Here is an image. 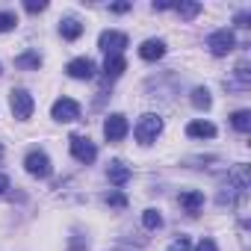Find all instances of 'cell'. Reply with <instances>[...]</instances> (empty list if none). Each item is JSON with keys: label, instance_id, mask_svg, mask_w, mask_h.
Returning <instances> with one entry per match:
<instances>
[{"label": "cell", "instance_id": "1", "mask_svg": "<svg viewBox=\"0 0 251 251\" xmlns=\"http://www.w3.org/2000/svg\"><path fill=\"white\" fill-rule=\"evenodd\" d=\"M133 133H136V142H139V145H151V142H157V136L163 133V118L154 115V112L142 115Z\"/></svg>", "mask_w": 251, "mask_h": 251}, {"label": "cell", "instance_id": "2", "mask_svg": "<svg viewBox=\"0 0 251 251\" xmlns=\"http://www.w3.org/2000/svg\"><path fill=\"white\" fill-rule=\"evenodd\" d=\"M24 169H27V175H33V177H39V180L50 177V172H53L50 157H48L45 151H30V154L24 157Z\"/></svg>", "mask_w": 251, "mask_h": 251}, {"label": "cell", "instance_id": "3", "mask_svg": "<svg viewBox=\"0 0 251 251\" xmlns=\"http://www.w3.org/2000/svg\"><path fill=\"white\" fill-rule=\"evenodd\" d=\"M9 106H12V115H15V118L27 121V118L33 115L36 100H33V95H30L27 89H12V95H9Z\"/></svg>", "mask_w": 251, "mask_h": 251}, {"label": "cell", "instance_id": "4", "mask_svg": "<svg viewBox=\"0 0 251 251\" xmlns=\"http://www.w3.org/2000/svg\"><path fill=\"white\" fill-rule=\"evenodd\" d=\"M207 48H210L213 56H227V53L236 48V36H233L230 30H216V33H210Z\"/></svg>", "mask_w": 251, "mask_h": 251}, {"label": "cell", "instance_id": "5", "mask_svg": "<svg viewBox=\"0 0 251 251\" xmlns=\"http://www.w3.org/2000/svg\"><path fill=\"white\" fill-rule=\"evenodd\" d=\"M98 48H100L106 56H121V50L127 48V36L118 33V30H103L100 39H98Z\"/></svg>", "mask_w": 251, "mask_h": 251}, {"label": "cell", "instance_id": "6", "mask_svg": "<svg viewBox=\"0 0 251 251\" xmlns=\"http://www.w3.org/2000/svg\"><path fill=\"white\" fill-rule=\"evenodd\" d=\"M68 142H71V154H74V160H77V163H83V166L95 163L98 148H95V142H92L89 136H71Z\"/></svg>", "mask_w": 251, "mask_h": 251}, {"label": "cell", "instance_id": "7", "mask_svg": "<svg viewBox=\"0 0 251 251\" xmlns=\"http://www.w3.org/2000/svg\"><path fill=\"white\" fill-rule=\"evenodd\" d=\"M127 130H130V124H127V118H124L121 112H112V115L103 121V136H106L109 142H121L124 136H127Z\"/></svg>", "mask_w": 251, "mask_h": 251}, {"label": "cell", "instance_id": "8", "mask_svg": "<svg viewBox=\"0 0 251 251\" xmlns=\"http://www.w3.org/2000/svg\"><path fill=\"white\" fill-rule=\"evenodd\" d=\"M50 115H53L56 121H77V118H80V103L71 100V98H59V100H53Z\"/></svg>", "mask_w": 251, "mask_h": 251}, {"label": "cell", "instance_id": "9", "mask_svg": "<svg viewBox=\"0 0 251 251\" xmlns=\"http://www.w3.org/2000/svg\"><path fill=\"white\" fill-rule=\"evenodd\" d=\"M65 71H68V77H74V80H92L98 68H95V62H92L89 56H77V59L68 62Z\"/></svg>", "mask_w": 251, "mask_h": 251}, {"label": "cell", "instance_id": "10", "mask_svg": "<svg viewBox=\"0 0 251 251\" xmlns=\"http://www.w3.org/2000/svg\"><path fill=\"white\" fill-rule=\"evenodd\" d=\"M106 177H109V183H112V186H124V183L133 177V172L124 166L121 160H112V163L106 166Z\"/></svg>", "mask_w": 251, "mask_h": 251}, {"label": "cell", "instance_id": "11", "mask_svg": "<svg viewBox=\"0 0 251 251\" xmlns=\"http://www.w3.org/2000/svg\"><path fill=\"white\" fill-rule=\"evenodd\" d=\"M139 56H142L145 62H157V59H163V56H166V42H163V39H148V42H142Z\"/></svg>", "mask_w": 251, "mask_h": 251}, {"label": "cell", "instance_id": "12", "mask_svg": "<svg viewBox=\"0 0 251 251\" xmlns=\"http://www.w3.org/2000/svg\"><path fill=\"white\" fill-rule=\"evenodd\" d=\"M180 207H183L189 216H198V210L204 207V192H198V189L180 192Z\"/></svg>", "mask_w": 251, "mask_h": 251}, {"label": "cell", "instance_id": "13", "mask_svg": "<svg viewBox=\"0 0 251 251\" xmlns=\"http://www.w3.org/2000/svg\"><path fill=\"white\" fill-rule=\"evenodd\" d=\"M186 136H192V139H213L216 136V124H210V121H189L186 124Z\"/></svg>", "mask_w": 251, "mask_h": 251}, {"label": "cell", "instance_id": "14", "mask_svg": "<svg viewBox=\"0 0 251 251\" xmlns=\"http://www.w3.org/2000/svg\"><path fill=\"white\" fill-rule=\"evenodd\" d=\"M124 71H127V62H124V56H106V62H103L106 80H115V77H121Z\"/></svg>", "mask_w": 251, "mask_h": 251}, {"label": "cell", "instance_id": "15", "mask_svg": "<svg viewBox=\"0 0 251 251\" xmlns=\"http://www.w3.org/2000/svg\"><path fill=\"white\" fill-rule=\"evenodd\" d=\"M15 68H24V71H39L42 68V56L36 53V50H27V53H18L15 56Z\"/></svg>", "mask_w": 251, "mask_h": 251}, {"label": "cell", "instance_id": "16", "mask_svg": "<svg viewBox=\"0 0 251 251\" xmlns=\"http://www.w3.org/2000/svg\"><path fill=\"white\" fill-rule=\"evenodd\" d=\"M59 33H62V39L74 42V39H80V33H83V24H80L77 18H65V21L59 24Z\"/></svg>", "mask_w": 251, "mask_h": 251}, {"label": "cell", "instance_id": "17", "mask_svg": "<svg viewBox=\"0 0 251 251\" xmlns=\"http://www.w3.org/2000/svg\"><path fill=\"white\" fill-rule=\"evenodd\" d=\"M230 124H233L239 133H248V130H251V112H248V109H236V112L230 115Z\"/></svg>", "mask_w": 251, "mask_h": 251}, {"label": "cell", "instance_id": "18", "mask_svg": "<svg viewBox=\"0 0 251 251\" xmlns=\"http://www.w3.org/2000/svg\"><path fill=\"white\" fill-rule=\"evenodd\" d=\"M210 103H213V98H210V92H207L204 86L192 89V106H195V109H210Z\"/></svg>", "mask_w": 251, "mask_h": 251}, {"label": "cell", "instance_id": "19", "mask_svg": "<svg viewBox=\"0 0 251 251\" xmlns=\"http://www.w3.org/2000/svg\"><path fill=\"white\" fill-rule=\"evenodd\" d=\"M142 225H145L148 230H160V227H163V216H160V210H145V213H142Z\"/></svg>", "mask_w": 251, "mask_h": 251}, {"label": "cell", "instance_id": "20", "mask_svg": "<svg viewBox=\"0 0 251 251\" xmlns=\"http://www.w3.org/2000/svg\"><path fill=\"white\" fill-rule=\"evenodd\" d=\"M172 9H175L180 18H186V21H189V18H195V15L201 12V3H175Z\"/></svg>", "mask_w": 251, "mask_h": 251}, {"label": "cell", "instance_id": "21", "mask_svg": "<svg viewBox=\"0 0 251 251\" xmlns=\"http://www.w3.org/2000/svg\"><path fill=\"white\" fill-rule=\"evenodd\" d=\"M103 201H106L109 207H118V210L127 207V195H124V192H106V195H103Z\"/></svg>", "mask_w": 251, "mask_h": 251}, {"label": "cell", "instance_id": "22", "mask_svg": "<svg viewBox=\"0 0 251 251\" xmlns=\"http://www.w3.org/2000/svg\"><path fill=\"white\" fill-rule=\"evenodd\" d=\"M15 27H18L15 12H0V33H9V30H15Z\"/></svg>", "mask_w": 251, "mask_h": 251}, {"label": "cell", "instance_id": "23", "mask_svg": "<svg viewBox=\"0 0 251 251\" xmlns=\"http://www.w3.org/2000/svg\"><path fill=\"white\" fill-rule=\"evenodd\" d=\"M86 248H89V239H86V236L74 233V236L68 239V251H86Z\"/></svg>", "mask_w": 251, "mask_h": 251}, {"label": "cell", "instance_id": "24", "mask_svg": "<svg viewBox=\"0 0 251 251\" xmlns=\"http://www.w3.org/2000/svg\"><path fill=\"white\" fill-rule=\"evenodd\" d=\"M236 80H239V89H245V86H248V62H245V59L236 65Z\"/></svg>", "mask_w": 251, "mask_h": 251}, {"label": "cell", "instance_id": "25", "mask_svg": "<svg viewBox=\"0 0 251 251\" xmlns=\"http://www.w3.org/2000/svg\"><path fill=\"white\" fill-rule=\"evenodd\" d=\"M169 251H192V242H189V236H180V239H175V242L169 245Z\"/></svg>", "mask_w": 251, "mask_h": 251}, {"label": "cell", "instance_id": "26", "mask_svg": "<svg viewBox=\"0 0 251 251\" xmlns=\"http://www.w3.org/2000/svg\"><path fill=\"white\" fill-rule=\"evenodd\" d=\"M24 9H27V12H45V9H48V3H45V0H27Z\"/></svg>", "mask_w": 251, "mask_h": 251}, {"label": "cell", "instance_id": "27", "mask_svg": "<svg viewBox=\"0 0 251 251\" xmlns=\"http://www.w3.org/2000/svg\"><path fill=\"white\" fill-rule=\"evenodd\" d=\"M195 251H219V248H216V242H213V239H201V242L195 245Z\"/></svg>", "mask_w": 251, "mask_h": 251}, {"label": "cell", "instance_id": "28", "mask_svg": "<svg viewBox=\"0 0 251 251\" xmlns=\"http://www.w3.org/2000/svg\"><path fill=\"white\" fill-rule=\"evenodd\" d=\"M236 27H251V15L248 12H239L236 15Z\"/></svg>", "mask_w": 251, "mask_h": 251}, {"label": "cell", "instance_id": "29", "mask_svg": "<svg viewBox=\"0 0 251 251\" xmlns=\"http://www.w3.org/2000/svg\"><path fill=\"white\" fill-rule=\"evenodd\" d=\"M109 9H112L115 15H121V12H130V3H112Z\"/></svg>", "mask_w": 251, "mask_h": 251}, {"label": "cell", "instance_id": "30", "mask_svg": "<svg viewBox=\"0 0 251 251\" xmlns=\"http://www.w3.org/2000/svg\"><path fill=\"white\" fill-rule=\"evenodd\" d=\"M6 189H9V177H6V175H0V195H3Z\"/></svg>", "mask_w": 251, "mask_h": 251}, {"label": "cell", "instance_id": "31", "mask_svg": "<svg viewBox=\"0 0 251 251\" xmlns=\"http://www.w3.org/2000/svg\"><path fill=\"white\" fill-rule=\"evenodd\" d=\"M0 160H3V145H0Z\"/></svg>", "mask_w": 251, "mask_h": 251}, {"label": "cell", "instance_id": "32", "mask_svg": "<svg viewBox=\"0 0 251 251\" xmlns=\"http://www.w3.org/2000/svg\"><path fill=\"white\" fill-rule=\"evenodd\" d=\"M0 74H3V65H0Z\"/></svg>", "mask_w": 251, "mask_h": 251}]
</instances>
